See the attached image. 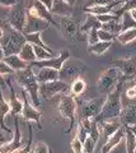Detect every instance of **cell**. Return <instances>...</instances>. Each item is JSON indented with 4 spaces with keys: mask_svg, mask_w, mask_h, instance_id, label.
I'll list each match as a JSON object with an SVG mask.
<instances>
[{
    "mask_svg": "<svg viewBox=\"0 0 136 153\" xmlns=\"http://www.w3.org/2000/svg\"><path fill=\"white\" fill-rule=\"evenodd\" d=\"M126 80L121 76L120 82L117 83L115 89L110 92L106 96V101L104 105L102 107V111L94 120L98 124L106 123V121H111L115 119L120 117L121 110H122V102H121V93H122V88H124V83Z\"/></svg>",
    "mask_w": 136,
    "mask_h": 153,
    "instance_id": "obj_1",
    "label": "cell"
},
{
    "mask_svg": "<svg viewBox=\"0 0 136 153\" xmlns=\"http://www.w3.org/2000/svg\"><path fill=\"white\" fill-rule=\"evenodd\" d=\"M14 78H15L17 83L19 84V87L27 92L28 97H29L31 102L35 105V107L38 108L41 105L40 103V82L36 78L33 68L29 65L24 70L15 71Z\"/></svg>",
    "mask_w": 136,
    "mask_h": 153,
    "instance_id": "obj_2",
    "label": "cell"
},
{
    "mask_svg": "<svg viewBox=\"0 0 136 153\" xmlns=\"http://www.w3.org/2000/svg\"><path fill=\"white\" fill-rule=\"evenodd\" d=\"M26 44H27V41H26L24 35L22 32L15 31L7 21L5 27H4V35L0 38V46L3 49L4 56L18 55L21 49Z\"/></svg>",
    "mask_w": 136,
    "mask_h": 153,
    "instance_id": "obj_3",
    "label": "cell"
},
{
    "mask_svg": "<svg viewBox=\"0 0 136 153\" xmlns=\"http://www.w3.org/2000/svg\"><path fill=\"white\" fill-rule=\"evenodd\" d=\"M76 97H74L73 94H61V97L59 100L57 110L59 114L61 115V117L69 121V128L66 129V133H70L75 124V116H76Z\"/></svg>",
    "mask_w": 136,
    "mask_h": 153,
    "instance_id": "obj_4",
    "label": "cell"
},
{
    "mask_svg": "<svg viewBox=\"0 0 136 153\" xmlns=\"http://www.w3.org/2000/svg\"><path fill=\"white\" fill-rule=\"evenodd\" d=\"M121 76H122V74H121L120 69L116 68V66H111V68L103 70L97 80L98 92H101L103 96H107L115 89L117 83L120 82Z\"/></svg>",
    "mask_w": 136,
    "mask_h": 153,
    "instance_id": "obj_5",
    "label": "cell"
},
{
    "mask_svg": "<svg viewBox=\"0 0 136 153\" xmlns=\"http://www.w3.org/2000/svg\"><path fill=\"white\" fill-rule=\"evenodd\" d=\"M7 21L15 31L24 33V28L27 23V8L24 4L18 3L17 5L10 8Z\"/></svg>",
    "mask_w": 136,
    "mask_h": 153,
    "instance_id": "obj_6",
    "label": "cell"
},
{
    "mask_svg": "<svg viewBox=\"0 0 136 153\" xmlns=\"http://www.w3.org/2000/svg\"><path fill=\"white\" fill-rule=\"evenodd\" d=\"M69 92H70V83L64 82L61 79L40 84V94L46 100L52 98L56 94H68Z\"/></svg>",
    "mask_w": 136,
    "mask_h": 153,
    "instance_id": "obj_7",
    "label": "cell"
},
{
    "mask_svg": "<svg viewBox=\"0 0 136 153\" xmlns=\"http://www.w3.org/2000/svg\"><path fill=\"white\" fill-rule=\"evenodd\" d=\"M21 94H22V101H23V110H22V117L26 121H33L38 125V129H42L41 125V119H42V114L37 107H35V105L31 102L29 97L24 89H21Z\"/></svg>",
    "mask_w": 136,
    "mask_h": 153,
    "instance_id": "obj_8",
    "label": "cell"
},
{
    "mask_svg": "<svg viewBox=\"0 0 136 153\" xmlns=\"http://www.w3.org/2000/svg\"><path fill=\"white\" fill-rule=\"evenodd\" d=\"M85 69V64L80 60H68L64 64V66L59 70V79L68 82L69 80H74L79 78V75L82 74V71Z\"/></svg>",
    "mask_w": 136,
    "mask_h": 153,
    "instance_id": "obj_9",
    "label": "cell"
},
{
    "mask_svg": "<svg viewBox=\"0 0 136 153\" xmlns=\"http://www.w3.org/2000/svg\"><path fill=\"white\" fill-rule=\"evenodd\" d=\"M104 101L106 97H96L89 100V101H85L82 105L80 120H83V119H96L101 114Z\"/></svg>",
    "mask_w": 136,
    "mask_h": 153,
    "instance_id": "obj_10",
    "label": "cell"
},
{
    "mask_svg": "<svg viewBox=\"0 0 136 153\" xmlns=\"http://www.w3.org/2000/svg\"><path fill=\"white\" fill-rule=\"evenodd\" d=\"M27 14H29V16L35 17V18H38L41 21L47 22L49 25H54L56 27H59V22H56L54 14L51 13L43 4H41L38 0H35L31 7L27 8Z\"/></svg>",
    "mask_w": 136,
    "mask_h": 153,
    "instance_id": "obj_11",
    "label": "cell"
},
{
    "mask_svg": "<svg viewBox=\"0 0 136 153\" xmlns=\"http://www.w3.org/2000/svg\"><path fill=\"white\" fill-rule=\"evenodd\" d=\"M69 59H70L69 50H62L57 56L52 57V59L43 60V61H37L36 60L29 65L32 66V68H51V69H55V70H60Z\"/></svg>",
    "mask_w": 136,
    "mask_h": 153,
    "instance_id": "obj_12",
    "label": "cell"
},
{
    "mask_svg": "<svg viewBox=\"0 0 136 153\" xmlns=\"http://www.w3.org/2000/svg\"><path fill=\"white\" fill-rule=\"evenodd\" d=\"M112 66H116V68L120 69L122 78L125 80L134 79L136 75V55L127 57V59H116L113 60Z\"/></svg>",
    "mask_w": 136,
    "mask_h": 153,
    "instance_id": "obj_13",
    "label": "cell"
},
{
    "mask_svg": "<svg viewBox=\"0 0 136 153\" xmlns=\"http://www.w3.org/2000/svg\"><path fill=\"white\" fill-rule=\"evenodd\" d=\"M18 116L14 117V133H13V139L10 142L7 143H1V147H0V153H15L17 151H19L23 147L22 143V133L19 129V123H18Z\"/></svg>",
    "mask_w": 136,
    "mask_h": 153,
    "instance_id": "obj_14",
    "label": "cell"
},
{
    "mask_svg": "<svg viewBox=\"0 0 136 153\" xmlns=\"http://www.w3.org/2000/svg\"><path fill=\"white\" fill-rule=\"evenodd\" d=\"M60 18H61V21L59 23V28L62 31V35L66 38H74L79 31L78 23L71 17H60Z\"/></svg>",
    "mask_w": 136,
    "mask_h": 153,
    "instance_id": "obj_15",
    "label": "cell"
},
{
    "mask_svg": "<svg viewBox=\"0 0 136 153\" xmlns=\"http://www.w3.org/2000/svg\"><path fill=\"white\" fill-rule=\"evenodd\" d=\"M118 120L124 126H135L136 125V106L135 105H126L122 107Z\"/></svg>",
    "mask_w": 136,
    "mask_h": 153,
    "instance_id": "obj_16",
    "label": "cell"
},
{
    "mask_svg": "<svg viewBox=\"0 0 136 153\" xmlns=\"http://www.w3.org/2000/svg\"><path fill=\"white\" fill-rule=\"evenodd\" d=\"M7 85L9 87V91H10V100H9V106H10V115L13 117L19 116L22 115V110H23V101L18 97L17 92L14 91L13 85L10 83V80L7 79Z\"/></svg>",
    "mask_w": 136,
    "mask_h": 153,
    "instance_id": "obj_17",
    "label": "cell"
},
{
    "mask_svg": "<svg viewBox=\"0 0 136 153\" xmlns=\"http://www.w3.org/2000/svg\"><path fill=\"white\" fill-rule=\"evenodd\" d=\"M124 139H125V126L122 125L113 135L106 140V143L103 144L102 149H101V153H111Z\"/></svg>",
    "mask_w": 136,
    "mask_h": 153,
    "instance_id": "obj_18",
    "label": "cell"
},
{
    "mask_svg": "<svg viewBox=\"0 0 136 153\" xmlns=\"http://www.w3.org/2000/svg\"><path fill=\"white\" fill-rule=\"evenodd\" d=\"M33 70L40 84L59 79V70H55L51 68H33Z\"/></svg>",
    "mask_w": 136,
    "mask_h": 153,
    "instance_id": "obj_19",
    "label": "cell"
},
{
    "mask_svg": "<svg viewBox=\"0 0 136 153\" xmlns=\"http://www.w3.org/2000/svg\"><path fill=\"white\" fill-rule=\"evenodd\" d=\"M49 23L45 21H41L38 18H35L27 14V23L24 28V33H32V32H43V30L49 28Z\"/></svg>",
    "mask_w": 136,
    "mask_h": 153,
    "instance_id": "obj_20",
    "label": "cell"
},
{
    "mask_svg": "<svg viewBox=\"0 0 136 153\" xmlns=\"http://www.w3.org/2000/svg\"><path fill=\"white\" fill-rule=\"evenodd\" d=\"M8 114H10V106H9V102H7L4 98L1 87H0V131L12 134V130L5 125V117Z\"/></svg>",
    "mask_w": 136,
    "mask_h": 153,
    "instance_id": "obj_21",
    "label": "cell"
},
{
    "mask_svg": "<svg viewBox=\"0 0 136 153\" xmlns=\"http://www.w3.org/2000/svg\"><path fill=\"white\" fill-rule=\"evenodd\" d=\"M51 13L54 16H59V17H71L73 7L69 5L68 3H65L64 0H54Z\"/></svg>",
    "mask_w": 136,
    "mask_h": 153,
    "instance_id": "obj_22",
    "label": "cell"
},
{
    "mask_svg": "<svg viewBox=\"0 0 136 153\" xmlns=\"http://www.w3.org/2000/svg\"><path fill=\"white\" fill-rule=\"evenodd\" d=\"M122 5V4H118V3H113L111 5H94V7H85L84 8V12L87 14H92V16H102V14H108L112 13L115 10L117 7Z\"/></svg>",
    "mask_w": 136,
    "mask_h": 153,
    "instance_id": "obj_23",
    "label": "cell"
},
{
    "mask_svg": "<svg viewBox=\"0 0 136 153\" xmlns=\"http://www.w3.org/2000/svg\"><path fill=\"white\" fill-rule=\"evenodd\" d=\"M26 37V41L28 42V44H31V45H33V46H40V47H43V49L46 50H49L50 52H55L54 49H51V47L49 45H46L43 40H42V32H32V33H23Z\"/></svg>",
    "mask_w": 136,
    "mask_h": 153,
    "instance_id": "obj_24",
    "label": "cell"
},
{
    "mask_svg": "<svg viewBox=\"0 0 136 153\" xmlns=\"http://www.w3.org/2000/svg\"><path fill=\"white\" fill-rule=\"evenodd\" d=\"M5 63L10 66V68L14 70V71H21V70H24L27 69L29 64H27L26 61H23L19 55H9V56H4L3 59Z\"/></svg>",
    "mask_w": 136,
    "mask_h": 153,
    "instance_id": "obj_25",
    "label": "cell"
},
{
    "mask_svg": "<svg viewBox=\"0 0 136 153\" xmlns=\"http://www.w3.org/2000/svg\"><path fill=\"white\" fill-rule=\"evenodd\" d=\"M99 126H101V133L104 134L106 139H108V138H111L112 135H113V134L118 130L122 125H121L120 121L111 120V121H106V123L99 124Z\"/></svg>",
    "mask_w": 136,
    "mask_h": 153,
    "instance_id": "obj_26",
    "label": "cell"
},
{
    "mask_svg": "<svg viewBox=\"0 0 136 153\" xmlns=\"http://www.w3.org/2000/svg\"><path fill=\"white\" fill-rule=\"evenodd\" d=\"M102 25L99 23V21L97 19L96 16H92V14H87V19L84 22V25L80 27V31L82 33H88L90 30H101Z\"/></svg>",
    "mask_w": 136,
    "mask_h": 153,
    "instance_id": "obj_27",
    "label": "cell"
},
{
    "mask_svg": "<svg viewBox=\"0 0 136 153\" xmlns=\"http://www.w3.org/2000/svg\"><path fill=\"white\" fill-rule=\"evenodd\" d=\"M19 57L23 60V61H26L27 64H32L33 61H36V55H35V50H33V45H31V44H27L24 45L21 49L19 51Z\"/></svg>",
    "mask_w": 136,
    "mask_h": 153,
    "instance_id": "obj_28",
    "label": "cell"
},
{
    "mask_svg": "<svg viewBox=\"0 0 136 153\" xmlns=\"http://www.w3.org/2000/svg\"><path fill=\"white\" fill-rule=\"evenodd\" d=\"M125 143L127 153H136V135L130 126H125Z\"/></svg>",
    "mask_w": 136,
    "mask_h": 153,
    "instance_id": "obj_29",
    "label": "cell"
},
{
    "mask_svg": "<svg viewBox=\"0 0 136 153\" xmlns=\"http://www.w3.org/2000/svg\"><path fill=\"white\" fill-rule=\"evenodd\" d=\"M85 89H87V83L80 76L74 79L73 82L70 83V94H73L74 97H78V96L83 94L85 92Z\"/></svg>",
    "mask_w": 136,
    "mask_h": 153,
    "instance_id": "obj_30",
    "label": "cell"
},
{
    "mask_svg": "<svg viewBox=\"0 0 136 153\" xmlns=\"http://www.w3.org/2000/svg\"><path fill=\"white\" fill-rule=\"evenodd\" d=\"M113 42L112 41H99L94 45H90L88 47V50L90 54H94V55H103L106 54L107 51L110 50V47L112 46Z\"/></svg>",
    "mask_w": 136,
    "mask_h": 153,
    "instance_id": "obj_31",
    "label": "cell"
},
{
    "mask_svg": "<svg viewBox=\"0 0 136 153\" xmlns=\"http://www.w3.org/2000/svg\"><path fill=\"white\" fill-rule=\"evenodd\" d=\"M102 30L108 31V32L112 33L113 36H116V38H117V36H118L120 33H122V27H121L120 19H118V21L108 22V23H106V25H102Z\"/></svg>",
    "mask_w": 136,
    "mask_h": 153,
    "instance_id": "obj_32",
    "label": "cell"
},
{
    "mask_svg": "<svg viewBox=\"0 0 136 153\" xmlns=\"http://www.w3.org/2000/svg\"><path fill=\"white\" fill-rule=\"evenodd\" d=\"M117 40H118L122 45L131 44L132 41L136 40V28H131V30H127L122 33H120V35L117 36Z\"/></svg>",
    "mask_w": 136,
    "mask_h": 153,
    "instance_id": "obj_33",
    "label": "cell"
},
{
    "mask_svg": "<svg viewBox=\"0 0 136 153\" xmlns=\"http://www.w3.org/2000/svg\"><path fill=\"white\" fill-rule=\"evenodd\" d=\"M35 50V55H36V60L37 61H43V60H49L55 57V52H50L49 50L43 49L40 46H33Z\"/></svg>",
    "mask_w": 136,
    "mask_h": 153,
    "instance_id": "obj_34",
    "label": "cell"
},
{
    "mask_svg": "<svg viewBox=\"0 0 136 153\" xmlns=\"http://www.w3.org/2000/svg\"><path fill=\"white\" fill-rule=\"evenodd\" d=\"M120 22H121V27H122V32L131 30V28H136V22L131 18L129 12H125L122 16H121Z\"/></svg>",
    "mask_w": 136,
    "mask_h": 153,
    "instance_id": "obj_35",
    "label": "cell"
},
{
    "mask_svg": "<svg viewBox=\"0 0 136 153\" xmlns=\"http://www.w3.org/2000/svg\"><path fill=\"white\" fill-rule=\"evenodd\" d=\"M75 137H76L78 139L80 140L82 143H84V142H85V140H87V138L89 137V131L87 130L83 126V124H82V123H79V124H78V129H76V135H75Z\"/></svg>",
    "mask_w": 136,
    "mask_h": 153,
    "instance_id": "obj_36",
    "label": "cell"
},
{
    "mask_svg": "<svg viewBox=\"0 0 136 153\" xmlns=\"http://www.w3.org/2000/svg\"><path fill=\"white\" fill-rule=\"evenodd\" d=\"M96 146H97V143L90 137H88L87 140L83 143V153H94Z\"/></svg>",
    "mask_w": 136,
    "mask_h": 153,
    "instance_id": "obj_37",
    "label": "cell"
},
{
    "mask_svg": "<svg viewBox=\"0 0 136 153\" xmlns=\"http://www.w3.org/2000/svg\"><path fill=\"white\" fill-rule=\"evenodd\" d=\"M14 74H15V71H14L3 59L0 60V75L7 76V75H14Z\"/></svg>",
    "mask_w": 136,
    "mask_h": 153,
    "instance_id": "obj_38",
    "label": "cell"
},
{
    "mask_svg": "<svg viewBox=\"0 0 136 153\" xmlns=\"http://www.w3.org/2000/svg\"><path fill=\"white\" fill-rule=\"evenodd\" d=\"M32 140H33V133H32V125L29 124V139H28L27 144L24 147H22L19 151H17L15 153H29V151L32 149Z\"/></svg>",
    "mask_w": 136,
    "mask_h": 153,
    "instance_id": "obj_39",
    "label": "cell"
},
{
    "mask_svg": "<svg viewBox=\"0 0 136 153\" xmlns=\"http://www.w3.org/2000/svg\"><path fill=\"white\" fill-rule=\"evenodd\" d=\"M50 148L49 146L43 142H38L37 144L32 148V153H50Z\"/></svg>",
    "mask_w": 136,
    "mask_h": 153,
    "instance_id": "obj_40",
    "label": "cell"
},
{
    "mask_svg": "<svg viewBox=\"0 0 136 153\" xmlns=\"http://www.w3.org/2000/svg\"><path fill=\"white\" fill-rule=\"evenodd\" d=\"M98 38H99V41H112L113 42L116 36H113L108 31H104L101 28V30H98Z\"/></svg>",
    "mask_w": 136,
    "mask_h": 153,
    "instance_id": "obj_41",
    "label": "cell"
},
{
    "mask_svg": "<svg viewBox=\"0 0 136 153\" xmlns=\"http://www.w3.org/2000/svg\"><path fill=\"white\" fill-rule=\"evenodd\" d=\"M87 38H88L89 46L94 45V44H97V42H99V38H98V30H90L87 33Z\"/></svg>",
    "mask_w": 136,
    "mask_h": 153,
    "instance_id": "obj_42",
    "label": "cell"
},
{
    "mask_svg": "<svg viewBox=\"0 0 136 153\" xmlns=\"http://www.w3.org/2000/svg\"><path fill=\"white\" fill-rule=\"evenodd\" d=\"M113 0H89L87 7H94V5H111L113 4Z\"/></svg>",
    "mask_w": 136,
    "mask_h": 153,
    "instance_id": "obj_43",
    "label": "cell"
},
{
    "mask_svg": "<svg viewBox=\"0 0 136 153\" xmlns=\"http://www.w3.org/2000/svg\"><path fill=\"white\" fill-rule=\"evenodd\" d=\"M18 4V0H0V5L1 7H5V8H13L14 5Z\"/></svg>",
    "mask_w": 136,
    "mask_h": 153,
    "instance_id": "obj_44",
    "label": "cell"
},
{
    "mask_svg": "<svg viewBox=\"0 0 136 153\" xmlns=\"http://www.w3.org/2000/svg\"><path fill=\"white\" fill-rule=\"evenodd\" d=\"M126 96H127V98H130V100L136 98V84L132 85V87H130L127 91H126Z\"/></svg>",
    "mask_w": 136,
    "mask_h": 153,
    "instance_id": "obj_45",
    "label": "cell"
},
{
    "mask_svg": "<svg viewBox=\"0 0 136 153\" xmlns=\"http://www.w3.org/2000/svg\"><path fill=\"white\" fill-rule=\"evenodd\" d=\"M38 1L41 4H43V5L51 12V9H52V4H54V0H38Z\"/></svg>",
    "mask_w": 136,
    "mask_h": 153,
    "instance_id": "obj_46",
    "label": "cell"
},
{
    "mask_svg": "<svg viewBox=\"0 0 136 153\" xmlns=\"http://www.w3.org/2000/svg\"><path fill=\"white\" fill-rule=\"evenodd\" d=\"M7 85V78L5 76H3V75H0V87H5Z\"/></svg>",
    "mask_w": 136,
    "mask_h": 153,
    "instance_id": "obj_47",
    "label": "cell"
},
{
    "mask_svg": "<svg viewBox=\"0 0 136 153\" xmlns=\"http://www.w3.org/2000/svg\"><path fill=\"white\" fill-rule=\"evenodd\" d=\"M129 13H130V16H131V18L134 19V21L136 22V8H134V9H131V10H129Z\"/></svg>",
    "mask_w": 136,
    "mask_h": 153,
    "instance_id": "obj_48",
    "label": "cell"
},
{
    "mask_svg": "<svg viewBox=\"0 0 136 153\" xmlns=\"http://www.w3.org/2000/svg\"><path fill=\"white\" fill-rule=\"evenodd\" d=\"M65 3H68L69 5H71V7H74L75 5V3H76V0H64Z\"/></svg>",
    "mask_w": 136,
    "mask_h": 153,
    "instance_id": "obj_49",
    "label": "cell"
},
{
    "mask_svg": "<svg viewBox=\"0 0 136 153\" xmlns=\"http://www.w3.org/2000/svg\"><path fill=\"white\" fill-rule=\"evenodd\" d=\"M4 59V52H3V49H1V46H0V60Z\"/></svg>",
    "mask_w": 136,
    "mask_h": 153,
    "instance_id": "obj_50",
    "label": "cell"
},
{
    "mask_svg": "<svg viewBox=\"0 0 136 153\" xmlns=\"http://www.w3.org/2000/svg\"><path fill=\"white\" fill-rule=\"evenodd\" d=\"M28 1H29V0H18V3H23L26 7H27V3H28Z\"/></svg>",
    "mask_w": 136,
    "mask_h": 153,
    "instance_id": "obj_51",
    "label": "cell"
},
{
    "mask_svg": "<svg viewBox=\"0 0 136 153\" xmlns=\"http://www.w3.org/2000/svg\"><path fill=\"white\" fill-rule=\"evenodd\" d=\"M115 3H118V4H122L124 3V0H113Z\"/></svg>",
    "mask_w": 136,
    "mask_h": 153,
    "instance_id": "obj_52",
    "label": "cell"
},
{
    "mask_svg": "<svg viewBox=\"0 0 136 153\" xmlns=\"http://www.w3.org/2000/svg\"><path fill=\"white\" fill-rule=\"evenodd\" d=\"M29 1H31V4H32V3H33V1H35V0H29Z\"/></svg>",
    "mask_w": 136,
    "mask_h": 153,
    "instance_id": "obj_53",
    "label": "cell"
},
{
    "mask_svg": "<svg viewBox=\"0 0 136 153\" xmlns=\"http://www.w3.org/2000/svg\"><path fill=\"white\" fill-rule=\"evenodd\" d=\"M0 147H1V144H0Z\"/></svg>",
    "mask_w": 136,
    "mask_h": 153,
    "instance_id": "obj_54",
    "label": "cell"
}]
</instances>
